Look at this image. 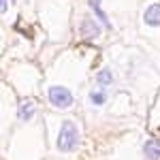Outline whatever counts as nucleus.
Here are the masks:
<instances>
[{
    "instance_id": "f257e3e1",
    "label": "nucleus",
    "mask_w": 160,
    "mask_h": 160,
    "mask_svg": "<svg viewBox=\"0 0 160 160\" xmlns=\"http://www.w3.org/2000/svg\"><path fill=\"white\" fill-rule=\"evenodd\" d=\"M77 139H79V130L73 122H64L62 124L60 137H58V148L62 152H71V149L77 145Z\"/></svg>"
},
{
    "instance_id": "f03ea898",
    "label": "nucleus",
    "mask_w": 160,
    "mask_h": 160,
    "mask_svg": "<svg viewBox=\"0 0 160 160\" xmlns=\"http://www.w3.org/2000/svg\"><path fill=\"white\" fill-rule=\"evenodd\" d=\"M47 98L53 107H60V109H66V107L73 105V94L62 86H51L47 90Z\"/></svg>"
},
{
    "instance_id": "7ed1b4c3",
    "label": "nucleus",
    "mask_w": 160,
    "mask_h": 160,
    "mask_svg": "<svg viewBox=\"0 0 160 160\" xmlns=\"http://www.w3.org/2000/svg\"><path fill=\"white\" fill-rule=\"evenodd\" d=\"M148 26H160V4H149L143 15Z\"/></svg>"
},
{
    "instance_id": "20e7f679",
    "label": "nucleus",
    "mask_w": 160,
    "mask_h": 160,
    "mask_svg": "<svg viewBox=\"0 0 160 160\" xmlns=\"http://www.w3.org/2000/svg\"><path fill=\"white\" fill-rule=\"evenodd\" d=\"M98 32H100V26H96V22H92V19H83L81 22V37L83 38H92Z\"/></svg>"
},
{
    "instance_id": "39448f33",
    "label": "nucleus",
    "mask_w": 160,
    "mask_h": 160,
    "mask_svg": "<svg viewBox=\"0 0 160 160\" xmlns=\"http://www.w3.org/2000/svg\"><path fill=\"white\" fill-rule=\"evenodd\" d=\"M143 149H145V156H148V158L160 160V141H156V139H149Z\"/></svg>"
},
{
    "instance_id": "423d86ee",
    "label": "nucleus",
    "mask_w": 160,
    "mask_h": 160,
    "mask_svg": "<svg viewBox=\"0 0 160 160\" xmlns=\"http://www.w3.org/2000/svg\"><path fill=\"white\" fill-rule=\"evenodd\" d=\"M34 115V102H30V100H26L19 105V113H17V118L19 120H30Z\"/></svg>"
},
{
    "instance_id": "0eeeda50",
    "label": "nucleus",
    "mask_w": 160,
    "mask_h": 160,
    "mask_svg": "<svg viewBox=\"0 0 160 160\" xmlns=\"http://www.w3.org/2000/svg\"><path fill=\"white\" fill-rule=\"evenodd\" d=\"M90 4H92V9H94V13L98 15L100 19H102V26H107V28H111L109 19L105 17V13H102V9H100V0H90Z\"/></svg>"
},
{
    "instance_id": "6e6552de",
    "label": "nucleus",
    "mask_w": 160,
    "mask_h": 160,
    "mask_svg": "<svg viewBox=\"0 0 160 160\" xmlns=\"http://www.w3.org/2000/svg\"><path fill=\"white\" fill-rule=\"evenodd\" d=\"M96 79H98V83H100V86H109V83H113V75H111V71H109V68L100 71Z\"/></svg>"
},
{
    "instance_id": "1a4fd4ad",
    "label": "nucleus",
    "mask_w": 160,
    "mask_h": 160,
    "mask_svg": "<svg viewBox=\"0 0 160 160\" xmlns=\"http://www.w3.org/2000/svg\"><path fill=\"white\" fill-rule=\"evenodd\" d=\"M90 100H92L94 105H105L107 96H105V92H98V90H96V92H92V94H90Z\"/></svg>"
}]
</instances>
